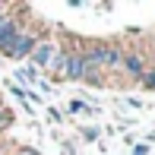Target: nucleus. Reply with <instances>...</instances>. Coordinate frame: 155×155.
Masks as SVG:
<instances>
[{"mask_svg": "<svg viewBox=\"0 0 155 155\" xmlns=\"http://www.w3.org/2000/svg\"><path fill=\"white\" fill-rule=\"evenodd\" d=\"M38 35H35V32H19L16 35V41H13V48H10V54H6V57H10V60H25V57H29V54L35 51V45H38Z\"/></svg>", "mask_w": 155, "mask_h": 155, "instance_id": "obj_1", "label": "nucleus"}, {"mask_svg": "<svg viewBox=\"0 0 155 155\" xmlns=\"http://www.w3.org/2000/svg\"><path fill=\"white\" fill-rule=\"evenodd\" d=\"M54 54H57V45H54V41H38L35 51L29 54V67L41 73V70H48V63H51Z\"/></svg>", "mask_w": 155, "mask_h": 155, "instance_id": "obj_2", "label": "nucleus"}, {"mask_svg": "<svg viewBox=\"0 0 155 155\" xmlns=\"http://www.w3.org/2000/svg\"><path fill=\"white\" fill-rule=\"evenodd\" d=\"M22 32V25H19V19L16 16H10V22L3 25V29H0V54H10V48H13V41H16V35Z\"/></svg>", "mask_w": 155, "mask_h": 155, "instance_id": "obj_3", "label": "nucleus"}, {"mask_svg": "<svg viewBox=\"0 0 155 155\" xmlns=\"http://www.w3.org/2000/svg\"><path fill=\"white\" fill-rule=\"evenodd\" d=\"M120 67H124V73L127 76H133V79H143L146 76V57L143 54H124V60H120Z\"/></svg>", "mask_w": 155, "mask_h": 155, "instance_id": "obj_4", "label": "nucleus"}, {"mask_svg": "<svg viewBox=\"0 0 155 155\" xmlns=\"http://www.w3.org/2000/svg\"><path fill=\"white\" fill-rule=\"evenodd\" d=\"M86 76V67H82V51H70L67 54V70H63V79L79 82Z\"/></svg>", "mask_w": 155, "mask_h": 155, "instance_id": "obj_5", "label": "nucleus"}, {"mask_svg": "<svg viewBox=\"0 0 155 155\" xmlns=\"http://www.w3.org/2000/svg\"><path fill=\"white\" fill-rule=\"evenodd\" d=\"M67 54H70V51H60V48H57V54H54L51 63H48V70H51L57 79H63V70H67Z\"/></svg>", "mask_w": 155, "mask_h": 155, "instance_id": "obj_6", "label": "nucleus"}, {"mask_svg": "<svg viewBox=\"0 0 155 155\" xmlns=\"http://www.w3.org/2000/svg\"><path fill=\"white\" fill-rule=\"evenodd\" d=\"M139 82H143L146 89H152V92H155V67H149V70H146V76H143Z\"/></svg>", "mask_w": 155, "mask_h": 155, "instance_id": "obj_7", "label": "nucleus"}, {"mask_svg": "<svg viewBox=\"0 0 155 155\" xmlns=\"http://www.w3.org/2000/svg\"><path fill=\"white\" fill-rule=\"evenodd\" d=\"M98 136H101V130H98V127H86V130H82V139H86V143H95Z\"/></svg>", "mask_w": 155, "mask_h": 155, "instance_id": "obj_8", "label": "nucleus"}, {"mask_svg": "<svg viewBox=\"0 0 155 155\" xmlns=\"http://www.w3.org/2000/svg\"><path fill=\"white\" fill-rule=\"evenodd\" d=\"M10 124H13V111H6V108H3V111H0V130H6Z\"/></svg>", "mask_w": 155, "mask_h": 155, "instance_id": "obj_9", "label": "nucleus"}, {"mask_svg": "<svg viewBox=\"0 0 155 155\" xmlns=\"http://www.w3.org/2000/svg\"><path fill=\"white\" fill-rule=\"evenodd\" d=\"M70 111H73V114H79V111H86V104H82V101H70Z\"/></svg>", "mask_w": 155, "mask_h": 155, "instance_id": "obj_10", "label": "nucleus"}, {"mask_svg": "<svg viewBox=\"0 0 155 155\" xmlns=\"http://www.w3.org/2000/svg\"><path fill=\"white\" fill-rule=\"evenodd\" d=\"M149 152V143H143V146H133V155H146Z\"/></svg>", "mask_w": 155, "mask_h": 155, "instance_id": "obj_11", "label": "nucleus"}, {"mask_svg": "<svg viewBox=\"0 0 155 155\" xmlns=\"http://www.w3.org/2000/svg\"><path fill=\"white\" fill-rule=\"evenodd\" d=\"M16 155H38V152H35V149H29V146H22V149H19Z\"/></svg>", "mask_w": 155, "mask_h": 155, "instance_id": "obj_12", "label": "nucleus"}, {"mask_svg": "<svg viewBox=\"0 0 155 155\" xmlns=\"http://www.w3.org/2000/svg\"><path fill=\"white\" fill-rule=\"evenodd\" d=\"M0 111H3V101H0Z\"/></svg>", "mask_w": 155, "mask_h": 155, "instance_id": "obj_13", "label": "nucleus"}]
</instances>
